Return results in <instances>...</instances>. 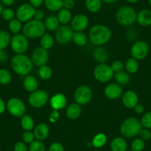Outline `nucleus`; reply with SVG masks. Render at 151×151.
I'll return each mask as SVG.
<instances>
[{
  "mask_svg": "<svg viewBox=\"0 0 151 151\" xmlns=\"http://www.w3.org/2000/svg\"><path fill=\"white\" fill-rule=\"evenodd\" d=\"M111 36V30L104 24H95L89 31V40L96 46H101L108 42Z\"/></svg>",
  "mask_w": 151,
  "mask_h": 151,
  "instance_id": "nucleus-1",
  "label": "nucleus"
},
{
  "mask_svg": "<svg viewBox=\"0 0 151 151\" xmlns=\"http://www.w3.org/2000/svg\"><path fill=\"white\" fill-rule=\"evenodd\" d=\"M33 62L31 59L23 54H16L12 58L11 66L16 73L20 76H27L33 68Z\"/></svg>",
  "mask_w": 151,
  "mask_h": 151,
  "instance_id": "nucleus-2",
  "label": "nucleus"
},
{
  "mask_svg": "<svg viewBox=\"0 0 151 151\" xmlns=\"http://www.w3.org/2000/svg\"><path fill=\"white\" fill-rule=\"evenodd\" d=\"M46 27L44 22L36 19L27 22L22 27V33L27 39H37L45 33Z\"/></svg>",
  "mask_w": 151,
  "mask_h": 151,
  "instance_id": "nucleus-3",
  "label": "nucleus"
},
{
  "mask_svg": "<svg viewBox=\"0 0 151 151\" xmlns=\"http://www.w3.org/2000/svg\"><path fill=\"white\" fill-rule=\"evenodd\" d=\"M142 129V125L141 122L134 117H129L124 119L120 126L121 134L128 139L138 136Z\"/></svg>",
  "mask_w": 151,
  "mask_h": 151,
  "instance_id": "nucleus-4",
  "label": "nucleus"
},
{
  "mask_svg": "<svg viewBox=\"0 0 151 151\" xmlns=\"http://www.w3.org/2000/svg\"><path fill=\"white\" fill-rule=\"evenodd\" d=\"M137 13L136 10L128 5L122 6L118 9L116 14L117 22L122 26H130L134 24L136 21Z\"/></svg>",
  "mask_w": 151,
  "mask_h": 151,
  "instance_id": "nucleus-5",
  "label": "nucleus"
},
{
  "mask_svg": "<svg viewBox=\"0 0 151 151\" xmlns=\"http://www.w3.org/2000/svg\"><path fill=\"white\" fill-rule=\"evenodd\" d=\"M95 79L101 83L108 82L114 77V72L110 65L106 64H99L93 70Z\"/></svg>",
  "mask_w": 151,
  "mask_h": 151,
  "instance_id": "nucleus-6",
  "label": "nucleus"
},
{
  "mask_svg": "<svg viewBox=\"0 0 151 151\" xmlns=\"http://www.w3.org/2000/svg\"><path fill=\"white\" fill-rule=\"evenodd\" d=\"M49 100V96L44 90H36L30 94L28 102L34 108H41L44 107Z\"/></svg>",
  "mask_w": 151,
  "mask_h": 151,
  "instance_id": "nucleus-7",
  "label": "nucleus"
},
{
  "mask_svg": "<svg viewBox=\"0 0 151 151\" xmlns=\"http://www.w3.org/2000/svg\"><path fill=\"white\" fill-rule=\"evenodd\" d=\"M93 98V92L91 88L87 85H81L74 92V99L79 105H86Z\"/></svg>",
  "mask_w": 151,
  "mask_h": 151,
  "instance_id": "nucleus-8",
  "label": "nucleus"
},
{
  "mask_svg": "<svg viewBox=\"0 0 151 151\" xmlns=\"http://www.w3.org/2000/svg\"><path fill=\"white\" fill-rule=\"evenodd\" d=\"M6 108L10 114L15 117H22L24 115L26 107L24 103L20 99L14 97L10 99L6 104Z\"/></svg>",
  "mask_w": 151,
  "mask_h": 151,
  "instance_id": "nucleus-9",
  "label": "nucleus"
},
{
  "mask_svg": "<svg viewBox=\"0 0 151 151\" xmlns=\"http://www.w3.org/2000/svg\"><path fill=\"white\" fill-rule=\"evenodd\" d=\"M11 46L17 54H23L28 49V40L23 34H15L14 37L11 38Z\"/></svg>",
  "mask_w": 151,
  "mask_h": 151,
  "instance_id": "nucleus-10",
  "label": "nucleus"
},
{
  "mask_svg": "<svg viewBox=\"0 0 151 151\" xmlns=\"http://www.w3.org/2000/svg\"><path fill=\"white\" fill-rule=\"evenodd\" d=\"M73 33V30L70 26L68 24H64V25L59 26V28L56 30L55 39L60 44H68L70 42L72 41Z\"/></svg>",
  "mask_w": 151,
  "mask_h": 151,
  "instance_id": "nucleus-11",
  "label": "nucleus"
},
{
  "mask_svg": "<svg viewBox=\"0 0 151 151\" xmlns=\"http://www.w3.org/2000/svg\"><path fill=\"white\" fill-rule=\"evenodd\" d=\"M36 9L33 6H32L30 3H24L20 5L17 10V19L19 20L22 22H27L31 20V19L34 17Z\"/></svg>",
  "mask_w": 151,
  "mask_h": 151,
  "instance_id": "nucleus-12",
  "label": "nucleus"
},
{
  "mask_svg": "<svg viewBox=\"0 0 151 151\" xmlns=\"http://www.w3.org/2000/svg\"><path fill=\"white\" fill-rule=\"evenodd\" d=\"M149 53V46L144 41H137L133 45L130 49L132 57L136 60L144 59Z\"/></svg>",
  "mask_w": 151,
  "mask_h": 151,
  "instance_id": "nucleus-13",
  "label": "nucleus"
},
{
  "mask_svg": "<svg viewBox=\"0 0 151 151\" xmlns=\"http://www.w3.org/2000/svg\"><path fill=\"white\" fill-rule=\"evenodd\" d=\"M49 59V54L47 50L40 47L33 50L31 55V61L36 66L41 67L46 65Z\"/></svg>",
  "mask_w": 151,
  "mask_h": 151,
  "instance_id": "nucleus-14",
  "label": "nucleus"
},
{
  "mask_svg": "<svg viewBox=\"0 0 151 151\" xmlns=\"http://www.w3.org/2000/svg\"><path fill=\"white\" fill-rule=\"evenodd\" d=\"M89 24V19L85 14H77L73 18L71 22V27L75 31L82 32L86 30Z\"/></svg>",
  "mask_w": 151,
  "mask_h": 151,
  "instance_id": "nucleus-15",
  "label": "nucleus"
},
{
  "mask_svg": "<svg viewBox=\"0 0 151 151\" xmlns=\"http://www.w3.org/2000/svg\"><path fill=\"white\" fill-rule=\"evenodd\" d=\"M104 93L109 99L115 100L122 96L123 88L118 83H110L106 86Z\"/></svg>",
  "mask_w": 151,
  "mask_h": 151,
  "instance_id": "nucleus-16",
  "label": "nucleus"
},
{
  "mask_svg": "<svg viewBox=\"0 0 151 151\" xmlns=\"http://www.w3.org/2000/svg\"><path fill=\"white\" fill-rule=\"evenodd\" d=\"M122 101L123 104L127 108L132 109L136 107L139 101V97L136 92L133 91H127L122 96Z\"/></svg>",
  "mask_w": 151,
  "mask_h": 151,
  "instance_id": "nucleus-17",
  "label": "nucleus"
},
{
  "mask_svg": "<svg viewBox=\"0 0 151 151\" xmlns=\"http://www.w3.org/2000/svg\"><path fill=\"white\" fill-rule=\"evenodd\" d=\"M67 98L64 94L57 93L52 96L50 99V104L53 110H59L64 109L67 105Z\"/></svg>",
  "mask_w": 151,
  "mask_h": 151,
  "instance_id": "nucleus-18",
  "label": "nucleus"
},
{
  "mask_svg": "<svg viewBox=\"0 0 151 151\" xmlns=\"http://www.w3.org/2000/svg\"><path fill=\"white\" fill-rule=\"evenodd\" d=\"M34 136L37 140L43 141L47 139L50 133L48 125L45 123H40L34 128Z\"/></svg>",
  "mask_w": 151,
  "mask_h": 151,
  "instance_id": "nucleus-19",
  "label": "nucleus"
},
{
  "mask_svg": "<svg viewBox=\"0 0 151 151\" xmlns=\"http://www.w3.org/2000/svg\"><path fill=\"white\" fill-rule=\"evenodd\" d=\"M136 21L140 25L147 27L151 25V11L143 9L137 14Z\"/></svg>",
  "mask_w": 151,
  "mask_h": 151,
  "instance_id": "nucleus-20",
  "label": "nucleus"
},
{
  "mask_svg": "<svg viewBox=\"0 0 151 151\" xmlns=\"http://www.w3.org/2000/svg\"><path fill=\"white\" fill-rule=\"evenodd\" d=\"M93 56L96 62L99 64H104L108 59V53L105 48L101 46H98L94 49Z\"/></svg>",
  "mask_w": 151,
  "mask_h": 151,
  "instance_id": "nucleus-21",
  "label": "nucleus"
},
{
  "mask_svg": "<svg viewBox=\"0 0 151 151\" xmlns=\"http://www.w3.org/2000/svg\"><path fill=\"white\" fill-rule=\"evenodd\" d=\"M39 86V83L36 77L32 75L25 76L24 80H23V87L24 89L28 92H33L36 91Z\"/></svg>",
  "mask_w": 151,
  "mask_h": 151,
  "instance_id": "nucleus-22",
  "label": "nucleus"
},
{
  "mask_svg": "<svg viewBox=\"0 0 151 151\" xmlns=\"http://www.w3.org/2000/svg\"><path fill=\"white\" fill-rule=\"evenodd\" d=\"M82 113V107L77 103L70 104L66 110V116L70 119H76L79 118Z\"/></svg>",
  "mask_w": 151,
  "mask_h": 151,
  "instance_id": "nucleus-23",
  "label": "nucleus"
},
{
  "mask_svg": "<svg viewBox=\"0 0 151 151\" xmlns=\"http://www.w3.org/2000/svg\"><path fill=\"white\" fill-rule=\"evenodd\" d=\"M110 149L112 151H127V143L123 138L116 137L112 140Z\"/></svg>",
  "mask_w": 151,
  "mask_h": 151,
  "instance_id": "nucleus-24",
  "label": "nucleus"
},
{
  "mask_svg": "<svg viewBox=\"0 0 151 151\" xmlns=\"http://www.w3.org/2000/svg\"><path fill=\"white\" fill-rule=\"evenodd\" d=\"M47 30L50 31H56L59 27V22L57 18V16L50 15L46 18L44 22Z\"/></svg>",
  "mask_w": 151,
  "mask_h": 151,
  "instance_id": "nucleus-25",
  "label": "nucleus"
},
{
  "mask_svg": "<svg viewBox=\"0 0 151 151\" xmlns=\"http://www.w3.org/2000/svg\"><path fill=\"white\" fill-rule=\"evenodd\" d=\"M64 0H44L46 8L48 11L56 12L63 8Z\"/></svg>",
  "mask_w": 151,
  "mask_h": 151,
  "instance_id": "nucleus-26",
  "label": "nucleus"
},
{
  "mask_svg": "<svg viewBox=\"0 0 151 151\" xmlns=\"http://www.w3.org/2000/svg\"><path fill=\"white\" fill-rule=\"evenodd\" d=\"M57 18L59 19V23L62 24V25L68 24L72 20V14L70 10L62 8L60 11H59Z\"/></svg>",
  "mask_w": 151,
  "mask_h": 151,
  "instance_id": "nucleus-27",
  "label": "nucleus"
},
{
  "mask_svg": "<svg viewBox=\"0 0 151 151\" xmlns=\"http://www.w3.org/2000/svg\"><path fill=\"white\" fill-rule=\"evenodd\" d=\"M101 0H85V7L89 12L96 14L101 8Z\"/></svg>",
  "mask_w": 151,
  "mask_h": 151,
  "instance_id": "nucleus-28",
  "label": "nucleus"
},
{
  "mask_svg": "<svg viewBox=\"0 0 151 151\" xmlns=\"http://www.w3.org/2000/svg\"><path fill=\"white\" fill-rule=\"evenodd\" d=\"M72 41L78 46H85L88 42V37L83 32L75 31L73 35Z\"/></svg>",
  "mask_w": 151,
  "mask_h": 151,
  "instance_id": "nucleus-29",
  "label": "nucleus"
},
{
  "mask_svg": "<svg viewBox=\"0 0 151 151\" xmlns=\"http://www.w3.org/2000/svg\"><path fill=\"white\" fill-rule=\"evenodd\" d=\"M21 126L24 131H31L34 127V121L29 115H25L21 117Z\"/></svg>",
  "mask_w": 151,
  "mask_h": 151,
  "instance_id": "nucleus-30",
  "label": "nucleus"
},
{
  "mask_svg": "<svg viewBox=\"0 0 151 151\" xmlns=\"http://www.w3.org/2000/svg\"><path fill=\"white\" fill-rule=\"evenodd\" d=\"M114 78L116 82L120 85H126L130 82V76L129 73L125 71H121V72L116 73L114 74Z\"/></svg>",
  "mask_w": 151,
  "mask_h": 151,
  "instance_id": "nucleus-31",
  "label": "nucleus"
},
{
  "mask_svg": "<svg viewBox=\"0 0 151 151\" xmlns=\"http://www.w3.org/2000/svg\"><path fill=\"white\" fill-rule=\"evenodd\" d=\"M40 45H41L42 47L46 49V50H48V49L51 48L54 45V39L51 35L45 33L41 37Z\"/></svg>",
  "mask_w": 151,
  "mask_h": 151,
  "instance_id": "nucleus-32",
  "label": "nucleus"
},
{
  "mask_svg": "<svg viewBox=\"0 0 151 151\" xmlns=\"http://www.w3.org/2000/svg\"><path fill=\"white\" fill-rule=\"evenodd\" d=\"M11 37L6 30H0V50H4L11 44Z\"/></svg>",
  "mask_w": 151,
  "mask_h": 151,
  "instance_id": "nucleus-33",
  "label": "nucleus"
},
{
  "mask_svg": "<svg viewBox=\"0 0 151 151\" xmlns=\"http://www.w3.org/2000/svg\"><path fill=\"white\" fill-rule=\"evenodd\" d=\"M125 68L128 73H136L139 68L138 61L133 57L129 58L125 63Z\"/></svg>",
  "mask_w": 151,
  "mask_h": 151,
  "instance_id": "nucleus-34",
  "label": "nucleus"
},
{
  "mask_svg": "<svg viewBox=\"0 0 151 151\" xmlns=\"http://www.w3.org/2000/svg\"><path fill=\"white\" fill-rule=\"evenodd\" d=\"M107 136L104 133H100L96 135L92 140V145L96 148H101L107 142Z\"/></svg>",
  "mask_w": 151,
  "mask_h": 151,
  "instance_id": "nucleus-35",
  "label": "nucleus"
},
{
  "mask_svg": "<svg viewBox=\"0 0 151 151\" xmlns=\"http://www.w3.org/2000/svg\"><path fill=\"white\" fill-rule=\"evenodd\" d=\"M38 73H39V76H40V77L42 79H43V80H48V79H50L52 77L53 70H52V69L50 67L45 65L40 67Z\"/></svg>",
  "mask_w": 151,
  "mask_h": 151,
  "instance_id": "nucleus-36",
  "label": "nucleus"
},
{
  "mask_svg": "<svg viewBox=\"0 0 151 151\" xmlns=\"http://www.w3.org/2000/svg\"><path fill=\"white\" fill-rule=\"evenodd\" d=\"M12 76L8 70L5 68L0 69V84L2 85H8L11 82Z\"/></svg>",
  "mask_w": 151,
  "mask_h": 151,
  "instance_id": "nucleus-37",
  "label": "nucleus"
},
{
  "mask_svg": "<svg viewBox=\"0 0 151 151\" xmlns=\"http://www.w3.org/2000/svg\"><path fill=\"white\" fill-rule=\"evenodd\" d=\"M8 27H9V30H11V33H14V34H18L20 30H22V22H20L17 19H14L9 22Z\"/></svg>",
  "mask_w": 151,
  "mask_h": 151,
  "instance_id": "nucleus-38",
  "label": "nucleus"
},
{
  "mask_svg": "<svg viewBox=\"0 0 151 151\" xmlns=\"http://www.w3.org/2000/svg\"><path fill=\"white\" fill-rule=\"evenodd\" d=\"M145 147V141L142 139H136L131 144V149L133 151H142Z\"/></svg>",
  "mask_w": 151,
  "mask_h": 151,
  "instance_id": "nucleus-39",
  "label": "nucleus"
},
{
  "mask_svg": "<svg viewBox=\"0 0 151 151\" xmlns=\"http://www.w3.org/2000/svg\"><path fill=\"white\" fill-rule=\"evenodd\" d=\"M29 151H45V146L42 141H34L30 145Z\"/></svg>",
  "mask_w": 151,
  "mask_h": 151,
  "instance_id": "nucleus-40",
  "label": "nucleus"
},
{
  "mask_svg": "<svg viewBox=\"0 0 151 151\" xmlns=\"http://www.w3.org/2000/svg\"><path fill=\"white\" fill-rule=\"evenodd\" d=\"M141 124L145 128L150 129L151 128V111L145 113L142 118Z\"/></svg>",
  "mask_w": 151,
  "mask_h": 151,
  "instance_id": "nucleus-41",
  "label": "nucleus"
},
{
  "mask_svg": "<svg viewBox=\"0 0 151 151\" xmlns=\"http://www.w3.org/2000/svg\"><path fill=\"white\" fill-rule=\"evenodd\" d=\"M1 15H2V18L10 22L14 19V17H15V13L11 8H5V9H3Z\"/></svg>",
  "mask_w": 151,
  "mask_h": 151,
  "instance_id": "nucleus-42",
  "label": "nucleus"
},
{
  "mask_svg": "<svg viewBox=\"0 0 151 151\" xmlns=\"http://www.w3.org/2000/svg\"><path fill=\"white\" fill-rule=\"evenodd\" d=\"M36 139L34 136V133L31 131H24L22 134V139L25 144H31L34 142V139Z\"/></svg>",
  "mask_w": 151,
  "mask_h": 151,
  "instance_id": "nucleus-43",
  "label": "nucleus"
},
{
  "mask_svg": "<svg viewBox=\"0 0 151 151\" xmlns=\"http://www.w3.org/2000/svg\"><path fill=\"white\" fill-rule=\"evenodd\" d=\"M111 68L112 70H113L114 73H119L121 72V71L123 70V68H124V64H123L122 62L119 60H116L114 61V62L112 63L111 65Z\"/></svg>",
  "mask_w": 151,
  "mask_h": 151,
  "instance_id": "nucleus-44",
  "label": "nucleus"
},
{
  "mask_svg": "<svg viewBox=\"0 0 151 151\" xmlns=\"http://www.w3.org/2000/svg\"><path fill=\"white\" fill-rule=\"evenodd\" d=\"M139 136H140V139H142V140L146 141L149 140L151 138V132L149 129H142L139 133Z\"/></svg>",
  "mask_w": 151,
  "mask_h": 151,
  "instance_id": "nucleus-45",
  "label": "nucleus"
},
{
  "mask_svg": "<svg viewBox=\"0 0 151 151\" xmlns=\"http://www.w3.org/2000/svg\"><path fill=\"white\" fill-rule=\"evenodd\" d=\"M49 151H65V148L59 142H53L49 147Z\"/></svg>",
  "mask_w": 151,
  "mask_h": 151,
  "instance_id": "nucleus-46",
  "label": "nucleus"
},
{
  "mask_svg": "<svg viewBox=\"0 0 151 151\" xmlns=\"http://www.w3.org/2000/svg\"><path fill=\"white\" fill-rule=\"evenodd\" d=\"M59 116L60 115H59V110H53V111L50 112V115H49V120L50 122L56 123L59 119Z\"/></svg>",
  "mask_w": 151,
  "mask_h": 151,
  "instance_id": "nucleus-47",
  "label": "nucleus"
},
{
  "mask_svg": "<svg viewBox=\"0 0 151 151\" xmlns=\"http://www.w3.org/2000/svg\"><path fill=\"white\" fill-rule=\"evenodd\" d=\"M14 151H27V147L24 142H17L14 145Z\"/></svg>",
  "mask_w": 151,
  "mask_h": 151,
  "instance_id": "nucleus-48",
  "label": "nucleus"
},
{
  "mask_svg": "<svg viewBox=\"0 0 151 151\" xmlns=\"http://www.w3.org/2000/svg\"><path fill=\"white\" fill-rule=\"evenodd\" d=\"M75 6V1L74 0H64L63 8L70 11Z\"/></svg>",
  "mask_w": 151,
  "mask_h": 151,
  "instance_id": "nucleus-49",
  "label": "nucleus"
},
{
  "mask_svg": "<svg viewBox=\"0 0 151 151\" xmlns=\"http://www.w3.org/2000/svg\"><path fill=\"white\" fill-rule=\"evenodd\" d=\"M35 19L39 20V21H42L43 19L45 18V12L42 10H36L34 14Z\"/></svg>",
  "mask_w": 151,
  "mask_h": 151,
  "instance_id": "nucleus-50",
  "label": "nucleus"
},
{
  "mask_svg": "<svg viewBox=\"0 0 151 151\" xmlns=\"http://www.w3.org/2000/svg\"><path fill=\"white\" fill-rule=\"evenodd\" d=\"M29 2H30V4L32 6L36 8L42 6V4L44 3V0H29Z\"/></svg>",
  "mask_w": 151,
  "mask_h": 151,
  "instance_id": "nucleus-51",
  "label": "nucleus"
},
{
  "mask_svg": "<svg viewBox=\"0 0 151 151\" xmlns=\"http://www.w3.org/2000/svg\"><path fill=\"white\" fill-rule=\"evenodd\" d=\"M8 54L4 50H0V62H5L8 60Z\"/></svg>",
  "mask_w": 151,
  "mask_h": 151,
  "instance_id": "nucleus-52",
  "label": "nucleus"
},
{
  "mask_svg": "<svg viewBox=\"0 0 151 151\" xmlns=\"http://www.w3.org/2000/svg\"><path fill=\"white\" fill-rule=\"evenodd\" d=\"M134 109L136 113H138V114H141V113H143L144 110H145V107H144V106L141 104H136V107H134Z\"/></svg>",
  "mask_w": 151,
  "mask_h": 151,
  "instance_id": "nucleus-53",
  "label": "nucleus"
},
{
  "mask_svg": "<svg viewBox=\"0 0 151 151\" xmlns=\"http://www.w3.org/2000/svg\"><path fill=\"white\" fill-rule=\"evenodd\" d=\"M5 109H6V104H5L3 99L0 98V114L3 113L5 111Z\"/></svg>",
  "mask_w": 151,
  "mask_h": 151,
  "instance_id": "nucleus-54",
  "label": "nucleus"
},
{
  "mask_svg": "<svg viewBox=\"0 0 151 151\" xmlns=\"http://www.w3.org/2000/svg\"><path fill=\"white\" fill-rule=\"evenodd\" d=\"M1 2L6 6H11L15 3V0H1Z\"/></svg>",
  "mask_w": 151,
  "mask_h": 151,
  "instance_id": "nucleus-55",
  "label": "nucleus"
},
{
  "mask_svg": "<svg viewBox=\"0 0 151 151\" xmlns=\"http://www.w3.org/2000/svg\"><path fill=\"white\" fill-rule=\"evenodd\" d=\"M101 1H103V2L107 4H113L115 3V2H118L119 0H101Z\"/></svg>",
  "mask_w": 151,
  "mask_h": 151,
  "instance_id": "nucleus-56",
  "label": "nucleus"
},
{
  "mask_svg": "<svg viewBox=\"0 0 151 151\" xmlns=\"http://www.w3.org/2000/svg\"><path fill=\"white\" fill-rule=\"evenodd\" d=\"M127 2L129 3H131V4H135V3H137L139 2V0H126Z\"/></svg>",
  "mask_w": 151,
  "mask_h": 151,
  "instance_id": "nucleus-57",
  "label": "nucleus"
},
{
  "mask_svg": "<svg viewBox=\"0 0 151 151\" xmlns=\"http://www.w3.org/2000/svg\"><path fill=\"white\" fill-rule=\"evenodd\" d=\"M2 11H3V6H2V3L0 2V15L2 14Z\"/></svg>",
  "mask_w": 151,
  "mask_h": 151,
  "instance_id": "nucleus-58",
  "label": "nucleus"
},
{
  "mask_svg": "<svg viewBox=\"0 0 151 151\" xmlns=\"http://www.w3.org/2000/svg\"><path fill=\"white\" fill-rule=\"evenodd\" d=\"M148 1H149V3H150V6H151V0H148Z\"/></svg>",
  "mask_w": 151,
  "mask_h": 151,
  "instance_id": "nucleus-59",
  "label": "nucleus"
},
{
  "mask_svg": "<svg viewBox=\"0 0 151 151\" xmlns=\"http://www.w3.org/2000/svg\"><path fill=\"white\" fill-rule=\"evenodd\" d=\"M96 151H103V150H96Z\"/></svg>",
  "mask_w": 151,
  "mask_h": 151,
  "instance_id": "nucleus-60",
  "label": "nucleus"
},
{
  "mask_svg": "<svg viewBox=\"0 0 151 151\" xmlns=\"http://www.w3.org/2000/svg\"><path fill=\"white\" fill-rule=\"evenodd\" d=\"M129 151H133V150H129Z\"/></svg>",
  "mask_w": 151,
  "mask_h": 151,
  "instance_id": "nucleus-61",
  "label": "nucleus"
}]
</instances>
